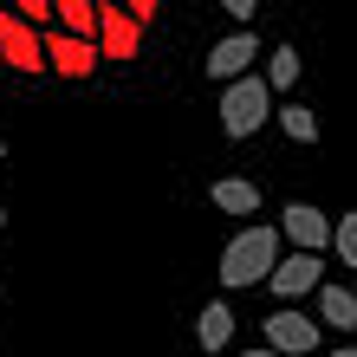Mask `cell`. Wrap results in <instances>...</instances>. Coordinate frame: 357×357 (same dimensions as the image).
Wrapping results in <instances>:
<instances>
[{"mask_svg": "<svg viewBox=\"0 0 357 357\" xmlns=\"http://www.w3.org/2000/svg\"><path fill=\"white\" fill-rule=\"evenodd\" d=\"M273 266H280V227H266V221L241 227V234L221 247V286H227V292H241V286H266V280H273Z\"/></svg>", "mask_w": 357, "mask_h": 357, "instance_id": "1", "label": "cell"}, {"mask_svg": "<svg viewBox=\"0 0 357 357\" xmlns=\"http://www.w3.org/2000/svg\"><path fill=\"white\" fill-rule=\"evenodd\" d=\"M266 117H273L266 78H234V85H221V130L227 137H254Z\"/></svg>", "mask_w": 357, "mask_h": 357, "instance_id": "2", "label": "cell"}, {"mask_svg": "<svg viewBox=\"0 0 357 357\" xmlns=\"http://www.w3.org/2000/svg\"><path fill=\"white\" fill-rule=\"evenodd\" d=\"M0 66H13V72H46V33L26 26L20 13L0 7Z\"/></svg>", "mask_w": 357, "mask_h": 357, "instance_id": "3", "label": "cell"}, {"mask_svg": "<svg viewBox=\"0 0 357 357\" xmlns=\"http://www.w3.org/2000/svg\"><path fill=\"white\" fill-rule=\"evenodd\" d=\"M137 52H143V26L123 7H104L98 0V59L104 66H130Z\"/></svg>", "mask_w": 357, "mask_h": 357, "instance_id": "4", "label": "cell"}, {"mask_svg": "<svg viewBox=\"0 0 357 357\" xmlns=\"http://www.w3.org/2000/svg\"><path fill=\"white\" fill-rule=\"evenodd\" d=\"M266 351H280V357H312V351H319V319L280 305V312L266 319Z\"/></svg>", "mask_w": 357, "mask_h": 357, "instance_id": "5", "label": "cell"}, {"mask_svg": "<svg viewBox=\"0 0 357 357\" xmlns=\"http://www.w3.org/2000/svg\"><path fill=\"white\" fill-rule=\"evenodd\" d=\"M280 241H292V254H325V247H331V221H325L312 202H286Z\"/></svg>", "mask_w": 357, "mask_h": 357, "instance_id": "6", "label": "cell"}, {"mask_svg": "<svg viewBox=\"0 0 357 357\" xmlns=\"http://www.w3.org/2000/svg\"><path fill=\"white\" fill-rule=\"evenodd\" d=\"M254 59H260V39L247 33V26H234L215 52H208V78H215V85H234V78H247Z\"/></svg>", "mask_w": 357, "mask_h": 357, "instance_id": "7", "label": "cell"}, {"mask_svg": "<svg viewBox=\"0 0 357 357\" xmlns=\"http://www.w3.org/2000/svg\"><path fill=\"white\" fill-rule=\"evenodd\" d=\"M266 286L280 292V299H305V292L325 286V260H319V254H280V266H273Z\"/></svg>", "mask_w": 357, "mask_h": 357, "instance_id": "8", "label": "cell"}, {"mask_svg": "<svg viewBox=\"0 0 357 357\" xmlns=\"http://www.w3.org/2000/svg\"><path fill=\"white\" fill-rule=\"evenodd\" d=\"M46 66L66 72V78H91L104 59H98V39H72V33H46Z\"/></svg>", "mask_w": 357, "mask_h": 357, "instance_id": "9", "label": "cell"}, {"mask_svg": "<svg viewBox=\"0 0 357 357\" xmlns=\"http://www.w3.org/2000/svg\"><path fill=\"white\" fill-rule=\"evenodd\" d=\"M319 325H338V331L357 325V292H351V286H338V280L319 286Z\"/></svg>", "mask_w": 357, "mask_h": 357, "instance_id": "10", "label": "cell"}, {"mask_svg": "<svg viewBox=\"0 0 357 357\" xmlns=\"http://www.w3.org/2000/svg\"><path fill=\"white\" fill-rule=\"evenodd\" d=\"M208 195H215L221 215H241V221H247V215H260V188H254V182H241V176H221Z\"/></svg>", "mask_w": 357, "mask_h": 357, "instance_id": "11", "label": "cell"}, {"mask_svg": "<svg viewBox=\"0 0 357 357\" xmlns=\"http://www.w3.org/2000/svg\"><path fill=\"white\" fill-rule=\"evenodd\" d=\"M52 20L72 39H98V0H52Z\"/></svg>", "mask_w": 357, "mask_h": 357, "instance_id": "12", "label": "cell"}, {"mask_svg": "<svg viewBox=\"0 0 357 357\" xmlns=\"http://www.w3.org/2000/svg\"><path fill=\"white\" fill-rule=\"evenodd\" d=\"M195 338H202V351H227V338H234V312H227L221 299H215V305H202Z\"/></svg>", "mask_w": 357, "mask_h": 357, "instance_id": "13", "label": "cell"}, {"mask_svg": "<svg viewBox=\"0 0 357 357\" xmlns=\"http://www.w3.org/2000/svg\"><path fill=\"white\" fill-rule=\"evenodd\" d=\"M299 72H305V66H299V52H292V46H273V52H266V91H273V98L299 85Z\"/></svg>", "mask_w": 357, "mask_h": 357, "instance_id": "14", "label": "cell"}, {"mask_svg": "<svg viewBox=\"0 0 357 357\" xmlns=\"http://www.w3.org/2000/svg\"><path fill=\"white\" fill-rule=\"evenodd\" d=\"M280 117V130L292 143H319V111H305V104H286V111H273Z\"/></svg>", "mask_w": 357, "mask_h": 357, "instance_id": "15", "label": "cell"}, {"mask_svg": "<svg viewBox=\"0 0 357 357\" xmlns=\"http://www.w3.org/2000/svg\"><path fill=\"white\" fill-rule=\"evenodd\" d=\"M331 247H338L344 266H357V215H338V221H331Z\"/></svg>", "mask_w": 357, "mask_h": 357, "instance_id": "16", "label": "cell"}, {"mask_svg": "<svg viewBox=\"0 0 357 357\" xmlns=\"http://www.w3.org/2000/svg\"><path fill=\"white\" fill-rule=\"evenodd\" d=\"M7 7L26 20V26H39V20H52V0H7Z\"/></svg>", "mask_w": 357, "mask_h": 357, "instance_id": "17", "label": "cell"}, {"mask_svg": "<svg viewBox=\"0 0 357 357\" xmlns=\"http://www.w3.org/2000/svg\"><path fill=\"white\" fill-rule=\"evenodd\" d=\"M221 13H234V20H241V26H247V20H254V13H260V0H221Z\"/></svg>", "mask_w": 357, "mask_h": 357, "instance_id": "18", "label": "cell"}, {"mask_svg": "<svg viewBox=\"0 0 357 357\" xmlns=\"http://www.w3.org/2000/svg\"><path fill=\"white\" fill-rule=\"evenodd\" d=\"M156 7H162V0H123V13H130V20H137V26H143V20H150Z\"/></svg>", "mask_w": 357, "mask_h": 357, "instance_id": "19", "label": "cell"}, {"mask_svg": "<svg viewBox=\"0 0 357 357\" xmlns=\"http://www.w3.org/2000/svg\"><path fill=\"white\" fill-rule=\"evenodd\" d=\"M241 357H280V351H266V344H260V351H241Z\"/></svg>", "mask_w": 357, "mask_h": 357, "instance_id": "20", "label": "cell"}, {"mask_svg": "<svg viewBox=\"0 0 357 357\" xmlns=\"http://www.w3.org/2000/svg\"><path fill=\"white\" fill-rule=\"evenodd\" d=\"M338 357H357V344H344V351H338Z\"/></svg>", "mask_w": 357, "mask_h": 357, "instance_id": "21", "label": "cell"}, {"mask_svg": "<svg viewBox=\"0 0 357 357\" xmlns=\"http://www.w3.org/2000/svg\"><path fill=\"white\" fill-rule=\"evenodd\" d=\"M0 156H7V143H0Z\"/></svg>", "mask_w": 357, "mask_h": 357, "instance_id": "22", "label": "cell"}, {"mask_svg": "<svg viewBox=\"0 0 357 357\" xmlns=\"http://www.w3.org/2000/svg\"><path fill=\"white\" fill-rule=\"evenodd\" d=\"M0 227H7V215H0Z\"/></svg>", "mask_w": 357, "mask_h": 357, "instance_id": "23", "label": "cell"}, {"mask_svg": "<svg viewBox=\"0 0 357 357\" xmlns=\"http://www.w3.org/2000/svg\"><path fill=\"white\" fill-rule=\"evenodd\" d=\"M0 7H7V0H0Z\"/></svg>", "mask_w": 357, "mask_h": 357, "instance_id": "24", "label": "cell"}]
</instances>
